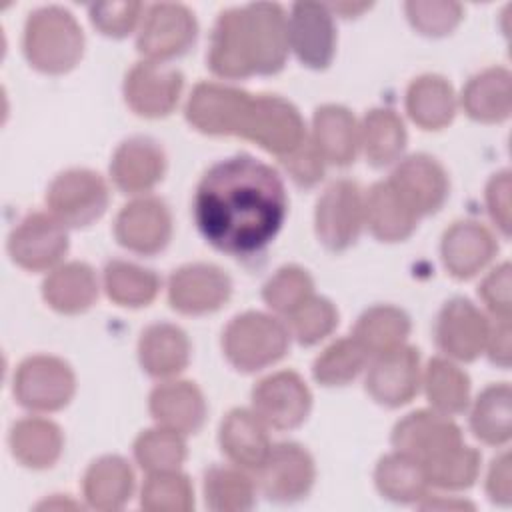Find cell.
Masks as SVG:
<instances>
[{"label":"cell","mask_w":512,"mask_h":512,"mask_svg":"<svg viewBox=\"0 0 512 512\" xmlns=\"http://www.w3.org/2000/svg\"><path fill=\"white\" fill-rule=\"evenodd\" d=\"M46 204L50 214L66 228H84L106 212L108 186L92 170H66L48 186Z\"/></svg>","instance_id":"6"},{"label":"cell","mask_w":512,"mask_h":512,"mask_svg":"<svg viewBox=\"0 0 512 512\" xmlns=\"http://www.w3.org/2000/svg\"><path fill=\"white\" fill-rule=\"evenodd\" d=\"M486 206L490 218L508 236L510 228V172L502 170L494 174L486 186Z\"/></svg>","instance_id":"51"},{"label":"cell","mask_w":512,"mask_h":512,"mask_svg":"<svg viewBox=\"0 0 512 512\" xmlns=\"http://www.w3.org/2000/svg\"><path fill=\"white\" fill-rule=\"evenodd\" d=\"M498 242L494 234L480 222L460 220L454 222L442 236L440 254L446 270L466 280L476 276L496 256Z\"/></svg>","instance_id":"22"},{"label":"cell","mask_w":512,"mask_h":512,"mask_svg":"<svg viewBox=\"0 0 512 512\" xmlns=\"http://www.w3.org/2000/svg\"><path fill=\"white\" fill-rule=\"evenodd\" d=\"M312 290L314 282L306 270L298 266H284L264 284L262 298L278 314L290 316L312 296Z\"/></svg>","instance_id":"44"},{"label":"cell","mask_w":512,"mask_h":512,"mask_svg":"<svg viewBox=\"0 0 512 512\" xmlns=\"http://www.w3.org/2000/svg\"><path fill=\"white\" fill-rule=\"evenodd\" d=\"M280 162L284 164L290 178L300 186H314L324 176L326 162L322 160L310 138H306L294 152L280 158Z\"/></svg>","instance_id":"49"},{"label":"cell","mask_w":512,"mask_h":512,"mask_svg":"<svg viewBox=\"0 0 512 512\" xmlns=\"http://www.w3.org/2000/svg\"><path fill=\"white\" fill-rule=\"evenodd\" d=\"M84 36L74 16L58 6L38 8L24 28V54L40 72L62 74L78 64Z\"/></svg>","instance_id":"3"},{"label":"cell","mask_w":512,"mask_h":512,"mask_svg":"<svg viewBox=\"0 0 512 512\" xmlns=\"http://www.w3.org/2000/svg\"><path fill=\"white\" fill-rule=\"evenodd\" d=\"M134 456L148 472L178 470L186 458L184 436L164 426L146 430L134 442Z\"/></svg>","instance_id":"42"},{"label":"cell","mask_w":512,"mask_h":512,"mask_svg":"<svg viewBox=\"0 0 512 512\" xmlns=\"http://www.w3.org/2000/svg\"><path fill=\"white\" fill-rule=\"evenodd\" d=\"M388 182L420 218L438 212L450 190L444 166L428 154L404 158L394 168Z\"/></svg>","instance_id":"19"},{"label":"cell","mask_w":512,"mask_h":512,"mask_svg":"<svg viewBox=\"0 0 512 512\" xmlns=\"http://www.w3.org/2000/svg\"><path fill=\"white\" fill-rule=\"evenodd\" d=\"M140 504L154 512H184L194 506V490L190 480L178 470L150 472L142 486Z\"/></svg>","instance_id":"43"},{"label":"cell","mask_w":512,"mask_h":512,"mask_svg":"<svg viewBox=\"0 0 512 512\" xmlns=\"http://www.w3.org/2000/svg\"><path fill=\"white\" fill-rule=\"evenodd\" d=\"M142 12V4L138 2H114V4H94L90 6V20L94 28H98L104 36L124 38L128 36Z\"/></svg>","instance_id":"48"},{"label":"cell","mask_w":512,"mask_h":512,"mask_svg":"<svg viewBox=\"0 0 512 512\" xmlns=\"http://www.w3.org/2000/svg\"><path fill=\"white\" fill-rule=\"evenodd\" d=\"M138 358L154 378H170L182 372L190 360V342L186 334L168 322L148 326L138 342Z\"/></svg>","instance_id":"28"},{"label":"cell","mask_w":512,"mask_h":512,"mask_svg":"<svg viewBox=\"0 0 512 512\" xmlns=\"http://www.w3.org/2000/svg\"><path fill=\"white\" fill-rule=\"evenodd\" d=\"M44 300L62 314H78L88 310L98 296V280L94 270L84 262L64 264L44 280Z\"/></svg>","instance_id":"29"},{"label":"cell","mask_w":512,"mask_h":512,"mask_svg":"<svg viewBox=\"0 0 512 512\" xmlns=\"http://www.w3.org/2000/svg\"><path fill=\"white\" fill-rule=\"evenodd\" d=\"M288 46L304 66L324 70L336 52L332 10L318 2L294 4L288 16Z\"/></svg>","instance_id":"16"},{"label":"cell","mask_w":512,"mask_h":512,"mask_svg":"<svg viewBox=\"0 0 512 512\" xmlns=\"http://www.w3.org/2000/svg\"><path fill=\"white\" fill-rule=\"evenodd\" d=\"M316 478L310 452L296 442L274 444L256 470V488L274 502L304 498Z\"/></svg>","instance_id":"11"},{"label":"cell","mask_w":512,"mask_h":512,"mask_svg":"<svg viewBox=\"0 0 512 512\" xmlns=\"http://www.w3.org/2000/svg\"><path fill=\"white\" fill-rule=\"evenodd\" d=\"M288 324V332H292L300 344L312 346L336 328L338 310L330 300L312 294L300 308H296L288 316Z\"/></svg>","instance_id":"46"},{"label":"cell","mask_w":512,"mask_h":512,"mask_svg":"<svg viewBox=\"0 0 512 512\" xmlns=\"http://www.w3.org/2000/svg\"><path fill=\"white\" fill-rule=\"evenodd\" d=\"M420 216L400 198L390 182H376L364 196V224L382 242L406 240Z\"/></svg>","instance_id":"27"},{"label":"cell","mask_w":512,"mask_h":512,"mask_svg":"<svg viewBox=\"0 0 512 512\" xmlns=\"http://www.w3.org/2000/svg\"><path fill=\"white\" fill-rule=\"evenodd\" d=\"M360 148L376 168L400 160L406 148V128L400 116L388 108L370 110L360 126Z\"/></svg>","instance_id":"33"},{"label":"cell","mask_w":512,"mask_h":512,"mask_svg":"<svg viewBox=\"0 0 512 512\" xmlns=\"http://www.w3.org/2000/svg\"><path fill=\"white\" fill-rule=\"evenodd\" d=\"M328 8L334 10V12H340L344 18H350V14H352V16H358V14H362L364 10H368L370 4H330Z\"/></svg>","instance_id":"54"},{"label":"cell","mask_w":512,"mask_h":512,"mask_svg":"<svg viewBox=\"0 0 512 512\" xmlns=\"http://www.w3.org/2000/svg\"><path fill=\"white\" fill-rule=\"evenodd\" d=\"M76 380L70 366L54 356L26 358L14 376L16 400L36 412L60 410L74 396Z\"/></svg>","instance_id":"9"},{"label":"cell","mask_w":512,"mask_h":512,"mask_svg":"<svg viewBox=\"0 0 512 512\" xmlns=\"http://www.w3.org/2000/svg\"><path fill=\"white\" fill-rule=\"evenodd\" d=\"M406 16L424 36L450 34L462 20V8L456 2H408Z\"/></svg>","instance_id":"47"},{"label":"cell","mask_w":512,"mask_h":512,"mask_svg":"<svg viewBox=\"0 0 512 512\" xmlns=\"http://www.w3.org/2000/svg\"><path fill=\"white\" fill-rule=\"evenodd\" d=\"M392 446L424 466L434 464L462 446L460 428L436 410H418L402 418L392 430Z\"/></svg>","instance_id":"10"},{"label":"cell","mask_w":512,"mask_h":512,"mask_svg":"<svg viewBox=\"0 0 512 512\" xmlns=\"http://www.w3.org/2000/svg\"><path fill=\"white\" fill-rule=\"evenodd\" d=\"M232 292V282L214 264H186L170 276L168 298L182 314H206L218 310Z\"/></svg>","instance_id":"21"},{"label":"cell","mask_w":512,"mask_h":512,"mask_svg":"<svg viewBox=\"0 0 512 512\" xmlns=\"http://www.w3.org/2000/svg\"><path fill=\"white\" fill-rule=\"evenodd\" d=\"M114 236L118 244L136 254L162 252L172 236L168 206L158 198H138L126 204L116 216Z\"/></svg>","instance_id":"20"},{"label":"cell","mask_w":512,"mask_h":512,"mask_svg":"<svg viewBox=\"0 0 512 512\" xmlns=\"http://www.w3.org/2000/svg\"><path fill=\"white\" fill-rule=\"evenodd\" d=\"M428 486L440 490H462L474 484L480 472V454L470 446H460L446 458L422 468Z\"/></svg>","instance_id":"45"},{"label":"cell","mask_w":512,"mask_h":512,"mask_svg":"<svg viewBox=\"0 0 512 512\" xmlns=\"http://www.w3.org/2000/svg\"><path fill=\"white\" fill-rule=\"evenodd\" d=\"M494 364L508 368L510 364V320L496 318V324L490 326L486 348Z\"/></svg>","instance_id":"53"},{"label":"cell","mask_w":512,"mask_h":512,"mask_svg":"<svg viewBox=\"0 0 512 512\" xmlns=\"http://www.w3.org/2000/svg\"><path fill=\"white\" fill-rule=\"evenodd\" d=\"M68 250L66 226L52 214L26 216L8 238L12 260L32 272L54 268Z\"/></svg>","instance_id":"15"},{"label":"cell","mask_w":512,"mask_h":512,"mask_svg":"<svg viewBox=\"0 0 512 512\" xmlns=\"http://www.w3.org/2000/svg\"><path fill=\"white\" fill-rule=\"evenodd\" d=\"M310 408L312 394L292 370L270 374L252 390V410L268 428L292 430L306 420Z\"/></svg>","instance_id":"12"},{"label":"cell","mask_w":512,"mask_h":512,"mask_svg":"<svg viewBox=\"0 0 512 512\" xmlns=\"http://www.w3.org/2000/svg\"><path fill=\"white\" fill-rule=\"evenodd\" d=\"M256 482L238 466H212L204 474V498L210 510H248L254 506Z\"/></svg>","instance_id":"40"},{"label":"cell","mask_w":512,"mask_h":512,"mask_svg":"<svg viewBox=\"0 0 512 512\" xmlns=\"http://www.w3.org/2000/svg\"><path fill=\"white\" fill-rule=\"evenodd\" d=\"M410 332V318L404 310L388 304L368 308L354 326V340L366 350L368 356H376L404 344Z\"/></svg>","instance_id":"34"},{"label":"cell","mask_w":512,"mask_h":512,"mask_svg":"<svg viewBox=\"0 0 512 512\" xmlns=\"http://www.w3.org/2000/svg\"><path fill=\"white\" fill-rule=\"evenodd\" d=\"M310 140L326 164L348 166L360 150V126L348 108L326 104L314 112Z\"/></svg>","instance_id":"25"},{"label":"cell","mask_w":512,"mask_h":512,"mask_svg":"<svg viewBox=\"0 0 512 512\" xmlns=\"http://www.w3.org/2000/svg\"><path fill=\"white\" fill-rule=\"evenodd\" d=\"M286 212L288 198L280 174L248 154L210 166L194 194L198 232L230 256L262 252L280 232Z\"/></svg>","instance_id":"1"},{"label":"cell","mask_w":512,"mask_h":512,"mask_svg":"<svg viewBox=\"0 0 512 512\" xmlns=\"http://www.w3.org/2000/svg\"><path fill=\"white\" fill-rule=\"evenodd\" d=\"M238 136L256 142L278 158L288 156L308 138L296 106L272 94L252 96Z\"/></svg>","instance_id":"5"},{"label":"cell","mask_w":512,"mask_h":512,"mask_svg":"<svg viewBox=\"0 0 512 512\" xmlns=\"http://www.w3.org/2000/svg\"><path fill=\"white\" fill-rule=\"evenodd\" d=\"M150 412L158 426L186 436L202 428L206 402L192 382H164L150 394Z\"/></svg>","instance_id":"26"},{"label":"cell","mask_w":512,"mask_h":512,"mask_svg":"<svg viewBox=\"0 0 512 512\" xmlns=\"http://www.w3.org/2000/svg\"><path fill=\"white\" fill-rule=\"evenodd\" d=\"M250 100L252 96L244 90L216 82H200L188 98L186 118L202 134L238 136Z\"/></svg>","instance_id":"13"},{"label":"cell","mask_w":512,"mask_h":512,"mask_svg":"<svg viewBox=\"0 0 512 512\" xmlns=\"http://www.w3.org/2000/svg\"><path fill=\"white\" fill-rule=\"evenodd\" d=\"M218 442L226 458L242 470H258L272 448L268 426L254 410L246 408H236L226 414L220 424Z\"/></svg>","instance_id":"24"},{"label":"cell","mask_w":512,"mask_h":512,"mask_svg":"<svg viewBox=\"0 0 512 512\" xmlns=\"http://www.w3.org/2000/svg\"><path fill=\"white\" fill-rule=\"evenodd\" d=\"M486 492L490 496L492 502L496 504H510V456L508 452L500 454L490 470H488V478H486Z\"/></svg>","instance_id":"52"},{"label":"cell","mask_w":512,"mask_h":512,"mask_svg":"<svg viewBox=\"0 0 512 512\" xmlns=\"http://www.w3.org/2000/svg\"><path fill=\"white\" fill-rule=\"evenodd\" d=\"M288 16L278 4H248L224 10L212 30L208 64L228 80L276 74L288 56Z\"/></svg>","instance_id":"2"},{"label":"cell","mask_w":512,"mask_h":512,"mask_svg":"<svg viewBox=\"0 0 512 512\" xmlns=\"http://www.w3.org/2000/svg\"><path fill=\"white\" fill-rule=\"evenodd\" d=\"M368 358L366 350L354 338H342L316 358L312 374L322 386H346L364 370Z\"/></svg>","instance_id":"41"},{"label":"cell","mask_w":512,"mask_h":512,"mask_svg":"<svg viewBox=\"0 0 512 512\" xmlns=\"http://www.w3.org/2000/svg\"><path fill=\"white\" fill-rule=\"evenodd\" d=\"M378 492L394 502H418L428 492V482L422 464L412 456L394 450L384 456L374 472Z\"/></svg>","instance_id":"36"},{"label":"cell","mask_w":512,"mask_h":512,"mask_svg":"<svg viewBox=\"0 0 512 512\" xmlns=\"http://www.w3.org/2000/svg\"><path fill=\"white\" fill-rule=\"evenodd\" d=\"M104 288L116 304L138 308L156 298L160 280L152 270L138 264L112 260L104 268Z\"/></svg>","instance_id":"39"},{"label":"cell","mask_w":512,"mask_h":512,"mask_svg":"<svg viewBox=\"0 0 512 512\" xmlns=\"http://www.w3.org/2000/svg\"><path fill=\"white\" fill-rule=\"evenodd\" d=\"M422 380L432 410L446 416L466 410L470 400V378L454 362L444 358L430 360Z\"/></svg>","instance_id":"37"},{"label":"cell","mask_w":512,"mask_h":512,"mask_svg":"<svg viewBox=\"0 0 512 512\" xmlns=\"http://www.w3.org/2000/svg\"><path fill=\"white\" fill-rule=\"evenodd\" d=\"M420 354L412 346H398L372 356L366 376V392L374 402L396 408L408 404L420 388Z\"/></svg>","instance_id":"14"},{"label":"cell","mask_w":512,"mask_h":512,"mask_svg":"<svg viewBox=\"0 0 512 512\" xmlns=\"http://www.w3.org/2000/svg\"><path fill=\"white\" fill-rule=\"evenodd\" d=\"M464 112L484 124L502 122L510 116V72L506 68H486L472 76L462 92Z\"/></svg>","instance_id":"30"},{"label":"cell","mask_w":512,"mask_h":512,"mask_svg":"<svg viewBox=\"0 0 512 512\" xmlns=\"http://www.w3.org/2000/svg\"><path fill=\"white\" fill-rule=\"evenodd\" d=\"M364 226V196L356 182L336 180L316 202V236L332 252L350 248Z\"/></svg>","instance_id":"7"},{"label":"cell","mask_w":512,"mask_h":512,"mask_svg":"<svg viewBox=\"0 0 512 512\" xmlns=\"http://www.w3.org/2000/svg\"><path fill=\"white\" fill-rule=\"evenodd\" d=\"M198 34L194 14L182 4H154L142 16L138 32V52L150 62L166 64L186 54Z\"/></svg>","instance_id":"8"},{"label":"cell","mask_w":512,"mask_h":512,"mask_svg":"<svg viewBox=\"0 0 512 512\" xmlns=\"http://www.w3.org/2000/svg\"><path fill=\"white\" fill-rule=\"evenodd\" d=\"M470 428L478 440L502 446L510 440V386L506 382L488 386L474 402Z\"/></svg>","instance_id":"38"},{"label":"cell","mask_w":512,"mask_h":512,"mask_svg":"<svg viewBox=\"0 0 512 512\" xmlns=\"http://www.w3.org/2000/svg\"><path fill=\"white\" fill-rule=\"evenodd\" d=\"M406 110L424 130L448 126L456 114V98L450 82L436 74L416 78L406 92Z\"/></svg>","instance_id":"31"},{"label":"cell","mask_w":512,"mask_h":512,"mask_svg":"<svg viewBox=\"0 0 512 512\" xmlns=\"http://www.w3.org/2000/svg\"><path fill=\"white\" fill-rule=\"evenodd\" d=\"M290 344L288 326L264 312H244L230 320L222 334V350L240 372H256L284 358Z\"/></svg>","instance_id":"4"},{"label":"cell","mask_w":512,"mask_h":512,"mask_svg":"<svg viewBox=\"0 0 512 512\" xmlns=\"http://www.w3.org/2000/svg\"><path fill=\"white\" fill-rule=\"evenodd\" d=\"M166 156L158 142L146 136H134L122 142L110 162L114 184L126 194L152 190L164 176Z\"/></svg>","instance_id":"23"},{"label":"cell","mask_w":512,"mask_h":512,"mask_svg":"<svg viewBox=\"0 0 512 512\" xmlns=\"http://www.w3.org/2000/svg\"><path fill=\"white\" fill-rule=\"evenodd\" d=\"M490 322L486 316L466 298L448 300L436 318V344L438 348L462 362L478 358L488 340Z\"/></svg>","instance_id":"18"},{"label":"cell","mask_w":512,"mask_h":512,"mask_svg":"<svg viewBox=\"0 0 512 512\" xmlns=\"http://www.w3.org/2000/svg\"><path fill=\"white\" fill-rule=\"evenodd\" d=\"M134 490V472L120 456H104L90 464L84 476V496L98 510L122 508Z\"/></svg>","instance_id":"32"},{"label":"cell","mask_w":512,"mask_h":512,"mask_svg":"<svg viewBox=\"0 0 512 512\" xmlns=\"http://www.w3.org/2000/svg\"><path fill=\"white\" fill-rule=\"evenodd\" d=\"M184 78L182 74L162 62L142 60L126 74L124 96L126 104L146 118H160L174 110Z\"/></svg>","instance_id":"17"},{"label":"cell","mask_w":512,"mask_h":512,"mask_svg":"<svg viewBox=\"0 0 512 512\" xmlns=\"http://www.w3.org/2000/svg\"><path fill=\"white\" fill-rule=\"evenodd\" d=\"M10 446L16 460L24 466L48 468L62 452V432L50 420L24 418L12 428Z\"/></svg>","instance_id":"35"},{"label":"cell","mask_w":512,"mask_h":512,"mask_svg":"<svg viewBox=\"0 0 512 512\" xmlns=\"http://www.w3.org/2000/svg\"><path fill=\"white\" fill-rule=\"evenodd\" d=\"M478 296L484 306L502 320H510V264L496 266L480 284Z\"/></svg>","instance_id":"50"}]
</instances>
